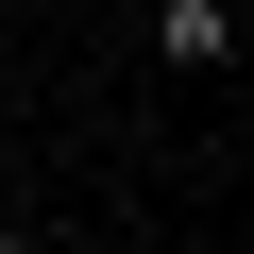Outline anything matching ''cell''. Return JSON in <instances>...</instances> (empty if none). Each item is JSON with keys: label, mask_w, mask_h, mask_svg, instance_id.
Returning <instances> with one entry per match:
<instances>
[{"label": "cell", "mask_w": 254, "mask_h": 254, "mask_svg": "<svg viewBox=\"0 0 254 254\" xmlns=\"http://www.w3.org/2000/svg\"><path fill=\"white\" fill-rule=\"evenodd\" d=\"M153 51H170V68H220V51H237V0H170Z\"/></svg>", "instance_id": "obj_1"}]
</instances>
